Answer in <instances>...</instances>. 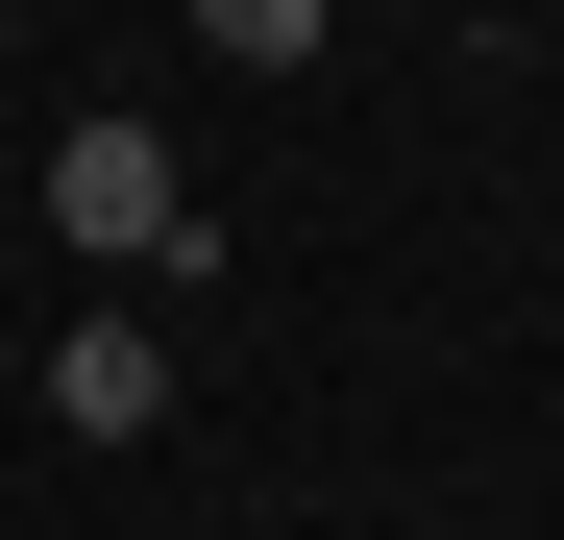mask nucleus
Wrapping results in <instances>:
<instances>
[{
	"label": "nucleus",
	"instance_id": "f03ea898",
	"mask_svg": "<svg viewBox=\"0 0 564 540\" xmlns=\"http://www.w3.org/2000/svg\"><path fill=\"white\" fill-rule=\"evenodd\" d=\"M148 418H172V320L148 295H74L50 320V442H148Z\"/></svg>",
	"mask_w": 564,
	"mask_h": 540
},
{
	"label": "nucleus",
	"instance_id": "f257e3e1",
	"mask_svg": "<svg viewBox=\"0 0 564 540\" xmlns=\"http://www.w3.org/2000/svg\"><path fill=\"white\" fill-rule=\"evenodd\" d=\"M50 246H99V270H197L172 148H148V123H50Z\"/></svg>",
	"mask_w": 564,
	"mask_h": 540
}]
</instances>
